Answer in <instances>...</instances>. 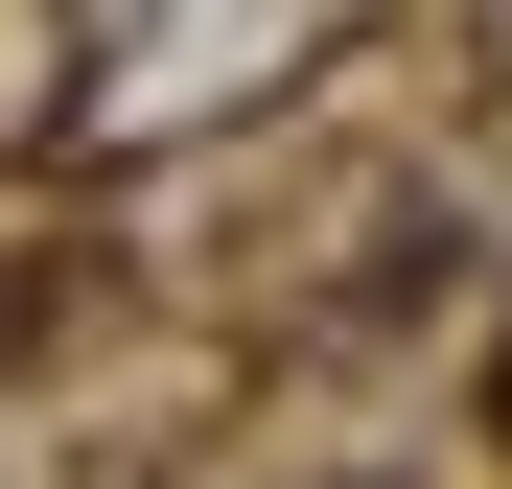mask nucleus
<instances>
[{
	"mask_svg": "<svg viewBox=\"0 0 512 489\" xmlns=\"http://www.w3.org/2000/svg\"><path fill=\"white\" fill-rule=\"evenodd\" d=\"M489 420H512V396H489Z\"/></svg>",
	"mask_w": 512,
	"mask_h": 489,
	"instance_id": "f257e3e1",
	"label": "nucleus"
}]
</instances>
